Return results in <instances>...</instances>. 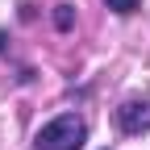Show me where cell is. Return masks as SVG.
Here are the masks:
<instances>
[{
    "mask_svg": "<svg viewBox=\"0 0 150 150\" xmlns=\"http://www.w3.org/2000/svg\"><path fill=\"white\" fill-rule=\"evenodd\" d=\"M104 4H108L112 13H121V17H129V13H134V8L142 4V0H104Z\"/></svg>",
    "mask_w": 150,
    "mask_h": 150,
    "instance_id": "4",
    "label": "cell"
},
{
    "mask_svg": "<svg viewBox=\"0 0 150 150\" xmlns=\"http://www.w3.org/2000/svg\"><path fill=\"white\" fill-rule=\"evenodd\" d=\"M117 125H121V134H142V129H150V100H125L117 108Z\"/></svg>",
    "mask_w": 150,
    "mask_h": 150,
    "instance_id": "2",
    "label": "cell"
},
{
    "mask_svg": "<svg viewBox=\"0 0 150 150\" xmlns=\"http://www.w3.org/2000/svg\"><path fill=\"white\" fill-rule=\"evenodd\" d=\"M88 138V125L75 117V112H63V117H54L50 125L38 129V150H79Z\"/></svg>",
    "mask_w": 150,
    "mask_h": 150,
    "instance_id": "1",
    "label": "cell"
},
{
    "mask_svg": "<svg viewBox=\"0 0 150 150\" xmlns=\"http://www.w3.org/2000/svg\"><path fill=\"white\" fill-rule=\"evenodd\" d=\"M54 25L67 33V29L75 25V8H71V4H54Z\"/></svg>",
    "mask_w": 150,
    "mask_h": 150,
    "instance_id": "3",
    "label": "cell"
}]
</instances>
